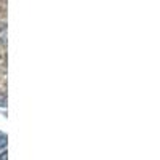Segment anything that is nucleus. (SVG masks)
<instances>
[{
	"instance_id": "obj_1",
	"label": "nucleus",
	"mask_w": 160,
	"mask_h": 160,
	"mask_svg": "<svg viewBox=\"0 0 160 160\" xmlns=\"http://www.w3.org/2000/svg\"><path fill=\"white\" fill-rule=\"evenodd\" d=\"M5 146H7V135L0 131V149H3Z\"/></svg>"
},
{
	"instance_id": "obj_2",
	"label": "nucleus",
	"mask_w": 160,
	"mask_h": 160,
	"mask_svg": "<svg viewBox=\"0 0 160 160\" xmlns=\"http://www.w3.org/2000/svg\"><path fill=\"white\" fill-rule=\"evenodd\" d=\"M0 160H7V152H2V154H0Z\"/></svg>"
}]
</instances>
